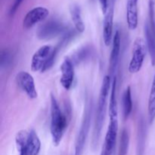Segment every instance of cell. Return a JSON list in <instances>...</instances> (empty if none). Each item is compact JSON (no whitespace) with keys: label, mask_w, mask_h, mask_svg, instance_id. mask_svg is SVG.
I'll return each mask as SVG.
<instances>
[{"label":"cell","mask_w":155,"mask_h":155,"mask_svg":"<svg viewBox=\"0 0 155 155\" xmlns=\"http://www.w3.org/2000/svg\"><path fill=\"white\" fill-rule=\"evenodd\" d=\"M109 118L110 120H118V107L117 100V77H113L109 101Z\"/></svg>","instance_id":"5bb4252c"},{"label":"cell","mask_w":155,"mask_h":155,"mask_svg":"<svg viewBox=\"0 0 155 155\" xmlns=\"http://www.w3.org/2000/svg\"><path fill=\"white\" fill-rule=\"evenodd\" d=\"M28 133L25 130H21L18 132L15 136V143H16L17 149L19 155H27V141Z\"/></svg>","instance_id":"d6986e66"},{"label":"cell","mask_w":155,"mask_h":155,"mask_svg":"<svg viewBox=\"0 0 155 155\" xmlns=\"http://www.w3.org/2000/svg\"><path fill=\"white\" fill-rule=\"evenodd\" d=\"M138 1L127 0V21L130 30H136L138 26Z\"/></svg>","instance_id":"4fadbf2b"},{"label":"cell","mask_w":155,"mask_h":155,"mask_svg":"<svg viewBox=\"0 0 155 155\" xmlns=\"http://www.w3.org/2000/svg\"><path fill=\"white\" fill-rule=\"evenodd\" d=\"M147 49L148 47L142 38L138 37L135 39L133 46V54L129 64V72L130 74H136L142 69L146 56Z\"/></svg>","instance_id":"5b68a950"},{"label":"cell","mask_w":155,"mask_h":155,"mask_svg":"<svg viewBox=\"0 0 155 155\" xmlns=\"http://www.w3.org/2000/svg\"><path fill=\"white\" fill-rule=\"evenodd\" d=\"M120 34L119 30H117L113 36V45H112L110 62H109V72H110L109 75L110 76V77H115L114 74L117 68L120 52Z\"/></svg>","instance_id":"7c38bea8"},{"label":"cell","mask_w":155,"mask_h":155,"mask_svg":"<svg viewBox=\"0 0 155 155\" xmlns=\"http://www.w3.org/2000/svg\"><path fill=\"white\" fill-rule=\"evenodd\" d=\"M118 133V120H110L105 135L104 145L100 155H111L116 145Z\"/></svg>","instance_id":"9c48e42d"},{"label":"cell","mask_w":155,"mask_h":155,"mask_svg":"<svg viewBox=\"0 0 155 155\" xmlns=\"http://www.w3.org/2000/svg\"><path fill=\"white\" fill-rule=\"evenodd\" d=\"M92 114V101H89L86 102V106H85L83 120H82L78 135L76 139L74 155H83V154L85 145H86V139H87L88 135H89V128H90Z\"/></svg>","instance_id":"277c9868"},{"label":"cell","mask_w":155,"mask_h":155,"mask_svg":"<svg viewBox=\"0 0 155 155\" xmlns=\"http://www.w3.org/2000/svg\"><path fill=\"white\" fill-rule=\"evenodd\" d=\"M129 145H130V135L127 129H124L121 133L118 155H127L129 150Z\"/></svg>","instance_id":"44dd1931"},{"label":"cell","mask_w":155,"mask_h":155,"mask_svg":"<svg viewBox=\"0 0 155 155\" xmlns=\"http://www.w3.org/2000/svg\"><path fill=\"white\" fill-rule=\"evenodd\" d=\"M49 15L48 8L43 6H38L32 8L26 14L23 20V27L25 29H30L36 24L45 20Z\"/></svg>","instance_id":"ba28073f"},{"label":"cell","mask_w":155,"mask_h":155,"mask_svg":"<svg viewBox=\"0 0 155 155\" xmlns=\"http://www.w3.org/2000/svg\"><path fill=\"white\" fill-rule=\"evenodd\" d=\"M23 1H24V0H15V2H14V3L12 4V7H11L10 8V12H9L10 15H13L16 12V11L18 10V8L20 7V5H21V3L23 2Z\"/></svg>","instance_id":"603a6c76"},{"label":"cell","mask_w":155,"mask_h":155,"mask_svg":"<svg viewBox=\"0 0 155 155\" xmlns=\"http://www.w3.org/2000/svg\"><path fill=\"white\" fill-rule=\"evenodd\" d=\"M145 33L146 36V43L148 51L150 54L152 66H155V34L151 32L148 24H145Z\"/></svg>","instance_id":"e0dca14e"},{"label":"cell","mask_w":155,"mask_h":155,"mask_svg":"<svg viewBox=\"0 0 155 155\" xmlns=\"http://www.w3.org/2000/svg\"><path fill=\"white\" fill-rule=\"evenodd\" d=\"M148 116L150 124H152L155 119V74L150 91L148 103Z\"/></svg>","instance_id":"ffe728a7"},{"label":"cell","mask_w":155,"mask_h":155,"mask_svg":"<svg viewBox=\"0 0 155 155\" xmlns=\"http://www.w3.org/2000/svg\"><path fill=\"white\" fill-rule=\"evenodd\" d=\"M10 54L7 51H2L1 54V65L2 67H4L5 65H8L10 62Z\"/></svg>","instance_id":"7402d4cb"},{"label":"cell","mask_w":155,"mask_h":155,"mask_svg":"<svg viewBox=\"0 0 155 155\" xmlns=\"http://www.w3.org/2000/svg\"><path fill=\"white\" fill-rule=\"evenodd\" d=\"M16 83L18 87L21 89L30 99L37 98L38 93L35 86L33 76L26 71H21L16 75Z\"/></svg>","instance_id":"8992f818"},{"label":"cell","mask_w":155,"mask_h":155,"mask_svg":"<svg viewBox=\"0 0 155 155\" xmlns=\"http://www.w3.org/2000/svg\"><path fill=\"white\" fill-rule=\"evenodd\" d=\"M100 5H101V10H102L103 14H105L107 8V3H108V0H99Z\"/></svg>","instance_id":"cb8c5ba5"},{"label":"cell","mask_w":155,"mask_h":155,"mask_svg":"<svg viewBox=\"0 0 155 155\" xmlns=\"http://www.w3.org/2000/svg\"><path fill=\"white\" fill-rule=\"evenodd\" d=\"M64 30V26L58 21H49L39 28L37 36L40 39H49L55 37Z\"/></svg>","instance_id":"30bf717a"},{"label":"cell","mask_w":155,"mask_h":155,"mask_svg":"<svg viewBox=\"0 0 155 155\" xmlns=\"http://www.w3.org/2000/svg\"><path fill=\"white\" fill-rule=\"evenodd\" d=\"M133 110V100L130 86H128L125 89L123 95V114L124 119L127 120L131 114Z\"/></svg>","instance_id":"ac0fdd59"},{"label":"cell","mask_w":155,"mask_h":155,"mask_svg":"<svg viewBox=\"0 0 155 155\" xmlns=\"http://www.w3.org/2000/svg\"><path fill=\"white\" fill-rule=\"evenodd\" d=\"M61 77L60 83L66 90H69L72 86L74 80V67L73 62L68 58H65L61 65Z\"/></svg>","instance_id":"8fae6325"},{"label":"cell","mask_w":155,"mask_h":155,"mask_svg":"<svg viewBox=\"0 0 155 155\" xmlns=\"http://www.w3.org/2000/svg\"><path fill=\"white\" fill-rule=\"evenodd\" d=\"M59 47L54 48L49 45L41 46L32 57L31 71L33 72H45L53 65Z\"/></svg>","instance_id":"3957f363"},{"label":"cell","mask_w":155,"mask_h":155,"mask_svg":"<svg viewBox=\"0 0 155 155\" xmlns=\"http://www.w3.org/2000/svg\"><path fill=\"white\" fill-rule=\"evenodd\" d=\"M71 19L74 24L76 30L79 33H83L85 30V24L81 15V9L78 5L74 4L70 7Z\"/></svg>","instance_id":"2e32d148"},{"label":"cell","mask_w":155,"mask_h":155,"mask_svg":"<svg viewBox=\"0 0 155 155\" xmlns=\"http://www.w3.org/2000/svg\"><path fill=\"white\" fill-rule=\"evenodd\" d=\"M68 126V117L62 113L57 99L51 94V139L54 145L58 146L63 138Z\"/></svg>","instance_id":"7a4b0ae2"},{"label":"cell","mask_w":155,"mask_h":155,"mask_svg":"<svg viewBox=\"0 0 155 155\" xmlns=\"http://www.w3.org/2000/svg\"><path fill=\"white\" fill-rule=\"evenodd\" d=\"M111 77L110 75H107L104 77L100 89L99 97H98V105H97L96 113H95V125H94L93 135H92V147L94 148L98 146L101 136V130L104 124V118H105L106 110H107V98H108L109 92L111 89Z\"/></svg>","instance_id":"6da1fadb"},{"label":"cell","mask_w":155,"mask_h":155,"mask_svg":"<svg viewBox=\"0 0 155 155\" xmlns=\"http://www.w3.org/2000/svg\"><path fill=\"white\" fill-rule=\"evenodd\" d=\"M27 155H38L41 149V142L39 136L33 130L28 133L27 141Z\"/></svg>","instance_id":"9a60e30c"},{"label":"cell","mask_w":155,"mask_h":155,"mask_svg":"<svg viewBox=\"0 0 155 155\" xmlns=\"http://www.w3.org/2000/svg\"><path fill=\"white\" fill-rule=\"evenodd\" d=\"M115 0H108L107 8L104 14L103 25V39L106 46H109L113 39L114 15Z\"/></svg>","instance_id":"52a82bcc"}]
</instances>
